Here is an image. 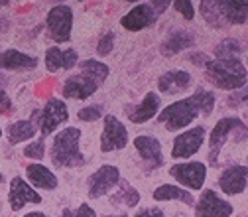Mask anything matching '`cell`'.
Segmentation results:
<instances>
[{
    "label": "cell",
    "mask_w": 248,
    "mask_h": 217,
    "mask_svg": "<svg viewBox=\"0 0 248 217\" xmlns=\"http://www.w3.org/2000/svg\"><path fill=\"white\" fill-rule=\"evenodd\" d=\"M4 182V176H2V172H0V184H2Z\"/></svg>",
    "instance_id": "obj_41"
},
{
    "label": "cell",
    "mask_w": 248,
    "mask_h": 217,
    "mask_svg": "<svg viewBox=\"0 0 248 217\" xmlns=\"http://www.w3.org/2000/svg\"><path fill=\"white\" fill-rule=\"evenodd\" d=\"M44 64L46 69L49 73H57V71H69L73 67L79 66V53L73 48H59V46H51L46 50L44 55Z\"/></svg>",
    "instance_id": "obj_17"
},
{
    "label": "cell",
    "mask_w": 248,
    "mask_h": 217,
    "mask_svg": "<svg viewBox=\"0 0 248 217\" xmlns=\"http://www.w3.org/2000/svg\"><path fill=\"white\" fill-rule=\"evenodd\" d=\"M46 26L55 44H67L73 30V8L63 2L53 4L46 14Z\"/></svg>",
    "instance_id": "obj_7"
},
{
    "label": "cell",
    "mask_w": 248,
    "mask_h": 217,
    "mask_svg": "<svg viewBox=\"0 0 248 217\" xmlns=\"http://www.w3.org/2000/svg\"><path fill=\"white\" fill-rule=\"evenodd\" d=\"M26 182L34 190H46V192H53L59 185L57 176L42 162H32L26 166Z\"/></svg>",
    "instance_id": "obj_21"
},
{
    "label": "cell",
    "mask_w": 248,
    "mask_h": 217,
    "mask_svg": "<svg viewBox=\"0 0 248 217\" xmlns=\"http://www.w3.org/2000/svg\"><path fill=\"white\" fill-rule=\"evenodd\" d=\"M193 44H195V36L189 32V30L177 28V30H171V32L164 38V42L160 46V51L170 57V55H177L185 50H189Z\"/></svg>",
    "instance_id": "obj_22"
},
{
    "label": "cell",
    "mask_w": 248,
    "mask_h": 217,
    "mask_svg": "<svg viewBox=\"0 0 248 217\" xmlns=\"http://www.w3.org/2000/svg\"><path fill=\"white\" fill-rule=\"evenodd\" d=\"M205 138H207V131H205V127H201V125L189 127V129L181 131V133L173 138V144H171V158H173V160H189V158H193L195 154L203 148Z\"/></svg>",
    "instance_id": "obj_10"
},
{
    "label": "cell",
    "mask_w": 248,
    "mask_h": 217,
    "mask_svg": "<svg viewBox=\"0 0 248 217\" xmlns=\"http://www.w3.org/2000/svg\"><path fill=\"white\" fill-rule=\"evenodd\" d=\"M44 198L38 190H34L32 185L26 182V178L22 176H14L10 180V190H8V203H10V209L12 211H20L24 209L28 203H42Z\"/></svg>",
    "instance_id": "obj_15"
},
{
    "label": "cell",
    "mask_w": 248,
    "mask_h": 217,
    "mask_svg": "<svg viewBox=\"0 0 248 217\" xmlns=\"http://www.w3.org/2000/svg\"><path fill=\"white\" fill-rule=\"evenodd\" d=\"M246 66H248V61H246Z\"/></svg>",
    "instance_id": "obj_44"
},
{
    "label": "cell",
    "mask_w": 248,
    "mask_h": 217,
    "mask_svg": "<svg viewBox=\"0 0 248 217\" xmlns=\"http://www.w3.org/2000/svg\"><path fill=\"white\" fill-rule=\"evenodd\" d=\"M154 201H181L185 205H195V198L189 190L181 188L173 184H160L156 190L152 192Z\"/></svg>",
    "instance_id": "obj_24"
},
{
    "label": "cell",
    "mask_w": 248,
    "mask_h": 217,
    "mask_svg": "<svg viewBox=\"0 0 248 217\" xmlns=\"http://www.w3.org/2000/svg\"><path fill=\"white\" fill-rule=\"evenodd\" d=\"M219 8L227 26H242L248 22V0H219Z\"/></svg>",
    "instance_id": "obj_23"
},
{
    "label": "cell",
    "mask_w": 248,
    "mask_h": 217,
    "mask_svg": "<svg viewBox=\"0 0 248 217\" xmlns=\"http://www.w3.org/2000/svg\"><path fill=\"white\" fill-rule=\"evenodd\" d=\"M83 133L77 127H65L55 133L49 146V160L55 168H79L85 164V154L81 150Z\"/></svg>",
    "instance_id": "obj_3"
},
{
    "label": "cell",
    "mask_w": 248,
    "mask_h": 217,
    "mask_svg": "<svg viewBox=\"0 0 248 217\" xmlns=\"http://www.w3.org/2000/svg\"><path fill=\"white\" fill-rule=\"evenodd\" d=\"M24 217H49L47 213H42V211H30V213H26Z\"/></svg>",
    "instance_id": "obj_39"
},
{
    "label": "cell",
    "mask_w": 248,
    "mask_h": 217,
    "mask_svg": "<svg viewBox=\"0 0 248 217\" xmlns=\"http://www.w3.org/2000/svg\"><path fill=\"white\" fill-rule=\"evenodd\" d=\"M116 194L112 196V203L114 205H122V207H136L140 203V194L134 185L126 180H120V184L116 185Z\"/></svg>",
    "instance_id": "obj_26"
},
{
    "label": "cell",
    "mask_w": 248,
    "mask_h": 217,
    "mask_svg": "<svg viewBox=\"0 0 248 217\" xmlns=\"http://www.w3.org/2000/svg\"><path fill=\"white\" fill-rule=\"evenodd\" d=\"M240 51H242L240 42L234 38H227L215 48V59H234L240 55Z\"/></svg>",
    "instance_id": "obj_28"
},
{
    "label": "cell",
    "mask_w": 248,
    "mask_h": 217,
    "mask_svg": "<svg viewBox=\"0 0 248 217\" xmlns=\"http://www.w3.org/2000/svg\"><path fill=\"white\" fill-rule=\"evenodd\" d=\"M134 148L140 154V158L150 164V168H162L164 166V148L156 136H152V134L134 136Z\"/></svg>",
    "instance_id": "obj_18"
},
{
    "label": "cell",
    "mask_w": 248,
    "mask_h": 217,
    "mask_svg": "<svg viewBox=\"0 0 248 217\" xmlns=\"http://www.w3.org/2000/svg\"><path fill=\"white\" fill-rule=\"evenodd\" d=\"M246 164H248V156H246Z\"/></svg>",
    "instance_id": "obj_43"
},
{
    "label": "cell",
    "mask_w": 248,
    "mask_h": 217,
    "mask_svg": "<svg viewBox=\"0 0 248 217\" xmlns=\"http://www.w3.org/2000/svg\"><path fill=\"white\" fill-rule=\"evenodd\" d=\"M199 12L203 16V20L213 28V30H223L227 28L221 8H219V0H205V2H199Z\"/></svg>",
    "instance_id": "obj_27"
},
{
    "label": "cell",
    "mask_w": 248,
    "mask_h": 217,
    "mask_svg": "<svg viewBox=\"0 0 248 217\" xmlns=\"http://www.w3.org/2000/svg\"><path fill=\"white\" fill-rule=\"evenodd\" d=\"M205 73L215 87H219L223 91H238L248 81V71L238 57L211 59L205 66Z\"/></svg>",
    "instance_id": "obj_5"
},
{
    "label": "cell",
    "mask_w": 248,
    "mask_h": 217,
    "mask_svg": "<svg viewBox=\"0 0 248 217\" xmlns=\"http://www.w3.org/2000/svg\"><path fill=\"white\" fill-rule=\"evenodd\" d=\"M193 85V77L185 69H170L158 77V91L164 95H181Z\"/></svg>",
    "instance_id": "obj_19"
},
{
    "label": "cell",
    "mask_w": 248,
    "mask_h": 217,
    "mask_svg": "<svg viewBox=\"0 0 248 217\" xmlns=\"http://www.w3.org/2000/svg\"><path fill=\"white\" fill-rule=\"evenodd\" d=\"M162 109H164V105H162L160 93L148 91L140 103L126 107V109H124V113H126V118L132 122V125H146L148 120L156 118Z\"/></svg>",
    "instance_id": "obj_14"
},
{
    "label": "cell",
    "mask_w": 248,
    "mask_h": 217,
    "mask_svg": "<svg viewBox=\"0 0 248 217\" xmlns=\"http://www.w3.org/2000/svg\"><path fill=\"white\" fill-rule=\"evenodd\" d=\"M195 217H231L234 213V207L231 201L221 198L215 190L205 188L201 190L199 200H195Z\"/></svg>",
    "instance_id": "obj_12"
},
{
    "label": "cell",
    "mask_w": 248,
    "mask_h": 217,
    "mask_svg": "<svg viewBox=\"0 0 248 217\" xmlns=\"http://www.w3.org/2000/svg\"><path fill=\"white\" fill-rule=\"evenodd\" d=\"M34 117L38 118L36 125H38L40 134L46 138L69 120V107L63 99L53 97V99H47L40 111H34Z\"/></svg>",
    "instance_id": "obj_6"
},
{
    "label": "cell",
    "mask_w": 248,
    "mask_h": 217,
    "mask_svg": "<svg viewBox=\"0 0 248 217\" xmlns=\"http://www.w3.org/2000/svg\"><path fill=\"white\" fill-rule=\"evenodd\" d=\"M215 105H217V95L213 91L197 89L193 95L183 97L164 107L156 118L166 127L168 133H181L189 129L191 122L197 120V117H205V118L211 117Z\"/></svg>",
    "instance_id": "obj_1"
},
{
    "label": "cell",
    "mask_w": 248,
    "mask_h": 217,
    "mask_svg": "<svg viewBox=\"0 0 248 217\" xmlns=\"http://www.w3.org/2000/svg\"><path fill=\"white\" fill-rule=\"evenodd\" d=\"M219 188L225 196H240L248 188V166L234 164L219 174Z\"/></svg>",
    "instance_id": "obj_16"
},
{
    "label": "cell",
    "mask_w": 248,
    "mask_h": 217,
    "mask_svg": "<svg viewBox=\"0 0 248 217\" xmlns=\"http://www.w3.org/2000/svg\"><path fill=\"white\" fill-rule=\"evenodd\" d=\"M207 136H209L207 138L209 142L207 160H209V166L217 168L219 166V158H221V150L225 148L229 138L232 136L234 142H244L248 138V127L238 117H223L215 122V127L211 129Z\"/></svg>",
    "instance_id": "obj_4"
},
{
    "label": "cell",
    "mask_w": 248,
    "mask_h": 217,
    "mask_svg": "<svg viewBox=\"0 0 248 217\" xmlns=\"http://www.w3.org/2000/svg\"><path fill=\"white\" fill-rule=\"evenodd\" d=\"M120 170L114 166V164H103L99 170H95L91 174L89 182H87V192H89V198L93 200H99V198H105L108 196L116 185L120 184Z\"/></svg>",
    "instance_id": "obj_11"
},
{
    "label": "cell",
    "mask_w": 248,
    "mask_h": 217,
    "mask_svg": "<svg viewBox=\"0 0 248 217\" xmlns=\"http://www.w3.org/2000/svg\"><path fill=\"white\" fill-rule=\"evenodd\" d=\"M134 217H166V213L160 207H142L136 211Z\"/></svg>",
    "instance_id": "obj_35"
},
{
    "label": "cell",
    "mask_w": 248,
    "mask_h": 217,
    "mask_svg": "<svg viewBox=\"0 0 248 217\" xmlns=\"http://www.w3.org/2000/svg\"><path fill=\"white\" fill-rule=\"evenodd\" d=\"M36 134H38V125H36L32 118L14 120V122H10L8 129H6V136H8V142L12 146L22 144V142H28V140H34Z\"/></svg>",
    "instance_id": "obj_25"
},
{
    "label": "cell",
    "mask_w": 248,
    "mask_h": 217,
    "mask_svg": "<svg viewBox=\"0 0 248 217\" xmlns=\"http://www.w3.org/2000/svg\"><path fill=\"white\" fill-rule=\"evenodd\" d=\"M168 172L181 188L189 192H201L207 182V166L205 162H199V160L175 162Z\"/></svg>",
    "instance_id": "obj_8"
},
{
    "label": "cell",
    "mask_w": 248,
    "mask_h": 217,
    "mask_svg": "<svg viewBox=\"0 0 248 217\" xmlns=\"http://www.w3.org/2000/svg\"><path fill=\"white\" fill-rule=\"evenodd\" d=\"M46 138L42 136V138H36V140H32L26 148H24V156L26 158H30V160H34V162H40L44 156H46Z\"/></svg>",
    "instance_id": "obj_29"
},
{
    "label": "cell",
    "mask_w": 248,
    "mask_h": 217,
    "mask_svg": "<svg viewBox=\"0 0 248 217\" xmlns=\"http://www.w3.org/2000/svg\"><path fill=\"white\" fill-rule=\"evenodd\" d=\"M150 2H152V6L154 8H156V12L162 16L170 6H171V2H170V0H150Z\"/></svg>",
    "instance_id": "obj_38"
},
{
    "label": "cell",
    "mask_w": 248,
    "mask_h": 217,
    "mask_svg": "<svg viewBox=\"0 0 248 217\" xmlns=\"http://www.w3.org/2000/svg\"><path fill=\"white\" fill-rule=\"evenodd\" d=\"M14 111V105H12V99L8 97V93L4 89V77L0 73V113L2 115H10Z\"/></svg>",
    "instance_id": "obj_34"
},
{
    "label": "cell",
    "mask_w": 248,
    "mask_h": 217,
    "mask_svg": "<svg viewBox=\"0 0 248 217\" xmlns=\"http://www.w3.org/2000/svg\"><path fill=\"white\" fill-rule=\"evenodd\" d=\"M171 6L179 12V16L183 20H187V22L195 20V16H197V6H195V2H191V0H175V2H171Z\"/></svg>",
    "instance_id": "obj_31"
},
{
    "label": "cell",
    "mask_w": 248,
    "mask_h": 217,
    "mask_svg": "<svg viewBox=\"0 0 248 217\" xmlns=\"http://www.w3.org/2000/svg\"><path fill=\"white\" fill-rule=\"evenodd\" d=\"M61 217H97V211L93 209L89 203H81L77 209H63L61 211Z\"/></svg>",
    "instance_id": "obj_33"
},
{
    "label": "cell",
    "mask_w": 248,
    "mask_h": 217,
    "mask_svg": "<svg viewBox=\"0 0 248 217\" xmlns=\"http://www.w3.org/2000/svg\"><path fill=\"white\" fill-rule=\"evenodd\" d=\"M114 40H116L114 32H105V34L99 38V44H97V53H99L101 57L110 55V51L114 50Z\"/></svg>",
    "instance_id": "obj_32"
},
{
    "label": "cell",
    "mask_w": 248,
    "mask_h": 217,
    "mask_svg": "<svg viewBox=\"0 0 248 217\" xmlns=\"http://www.w3.org/2000/svg\"><path fill=\"white\" fill-rule=\"evenodd\" d=\"M38 67V57L24 53L16 48L0 51V69L2 71H34Z\"/></svg>",
    "instance_id": "obj_20"
},
{
    "label": "cell",
    "mask_w": 248,
    "mask_h": 217,
    "mask_svg": "<svg viewBox=\"0 0 248 217\" xmlns=\"http://www.w3.org/2000/svg\"><path fill=\"white\" fill-rule=\"evenodd\" d=\"M103 117H105L103 105H87V107H81L77 111V118L81 122H95V120H99Z\"/></svg>",
    "instance_id": "obj_30"
},
{
    "label": "cell",
    "mask_w": 248,
    "mask_h": 217,
    "mask_svg": "<svg viewBox=\"0 0 248 217\" xmlns=\"http://www.w3.org/2000/svg\"><path fill=\"white\" fill-rule=\"evenodd\" d=\"M130 142V133L126 125L116 115H105L103 117V133H101V152H116L124 150Z\"/></svg>",
    "instance_id": "obj_9"
},
{
    "label": "cell",
    "mask_w": 248,
    "mask_h": 217,
    "mask_svg": "<svg viewBox=\"0 0 248 217\" xmlns=\"http://www.w3.org/2000/svg\"><path fill=\"white\" fill-rule=\"evenodd\" d=\"M231 105H246L248 107V87L242 91V93H236V95L231 99Z\"/></svg>",
    "instance_id": "obj_37"
},
{
    "label": "cell",
    "mask_w": 248,
    "mask_h": 217,
    "mask_svg": "<svg viewBox=\"0 0 248 217\" xmlns=\"http://www.w3.org/2000/svg\"><path fill=\"white\" fill-rule=\"evenodd\" d=\"M2 134H4V131H2V127H0V138H2Z\"/></svg>",
    "instance_id": "obj_42"
},
{
    "label": "cell",
    "mask_w": 248,
    "mask_h": 217,
    "mask_svg": "<svg viewBox=\"0 0 248 217\" xmlns=\"http://www.w3.org/2000/svg\"><path fill=\"white\" fill-rule=\"evenodd\" d=\"M103 217H128V215H122L120 213V215H103Z\"/></svg>",
    "instance_id": "obj_40"
},
{
    "label": "cell",
    "mask_w": 248,
    "mask_h": 217,
    "mask_svg": "<svg viewBox=\"0 0 248 217\" xmlns=\"http://www.w3.org/2000/svg\"><path fill=\"white\" fill-rule=\"evenodd\" d=\"M189 61H191L193 66H197V67H203V69H205V66L211 61V57H209L207 53H191V55H189Z\"/></svg>",
    "instance_id": "obj_36"
},
{
    "label": "cell",
    "mask_w": 248,
    "mask_h": 217,
    "mask_svg": "<svg viewBox=\"0 0 248 217\" xmlns=\"http://www.w3.org/2000/svg\"><path fill=\"white\" fill-rule=\"evenodd\" d=\"M158 18L160 14L152 6V2H138L120 18V26L128 32H142V30L152 28Z\"/></svg>",
    "instance_id": "obj_13"
},
{
    "label": "cell",
    "mask_w": 248,
    "mask_h": 217,
    "mask_svg": "<svg viewBox=\"0 0 248 217\" xmlns=\"http://www.w3.org/2000/svg\"><path fill=\"white\" fill-rule=\"evenodd\" d=\"M110 75V67L99 59H81L79 71L69 75L61 85V97L69 101H87L101 89Z\"/></svg>",
    "instance_id": "obj_2"
}]
</instances>
